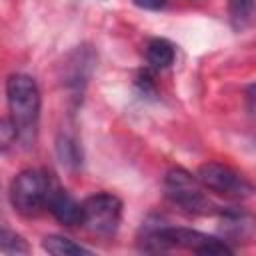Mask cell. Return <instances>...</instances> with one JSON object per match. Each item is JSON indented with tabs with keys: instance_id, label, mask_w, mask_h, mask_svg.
<instances>
[{
	"instance_id": "1",
	"label": "cell",
	"mask_w": 256,
	"mask_h": 256,
	"mask_svg": "<svg viewBox=\"0 0 256 256\" xmlns=\"http://www.w3.org/2000/svg\"><path fill=\"white\" fill-rule=\"evenodd\" d=\"M6 100L10 118L18 130V140L24 146H32L38 136L42 96L36 80L28 74L16 72L6 80Z\"/></svg>"
},
{
	"instance_id": "2",
	"label": "cell",
	"mask_w": 256,
	"mask_h": 256,
	"mask_svg": "<svg viewBox=\"0 0 256 256\" xmlns=\"http://www.w3.org/2000/svg\"><path fill=\"white\" fill-rule=\"evenodd\" d=\"M144 244L148 250L186 248L202 256L232 254V248L226 244V240L208 236L194 228H182V226H156L144 234Z\"/></svg>"
},
{
	"instance_id": "3",
	"label": "cell",
	"mask_w": 256,
	"mask_h": 256,
	"mask_svg": "<svg viewBox=\"0 0 256 256\" xmlns=\"http://www.w3.org/2000/svg\"><path fill=\"white\" fill-rule=\"evenodd\" d=\"M56 186L58 184L50 174L36 168H26L18 172L10 184V204L16 212L34 216L42 208H46V202Z\"/></svg>"
},
{
	"instance_id": "4",
	"label": "cell",
	"mask_w": 256,
	"mask_h": 256,
	"mask_svg": "<svg viewBox=\"0 0 256 256\" xmlns=\"http://www.w3.org/2000/svg\"><path fill=\"white\" fill-rule=\"evenodd\" d=\"M164 188H166L168 200L190 214L214 212V204L202 192L196 176H192L184 168H172L164 178Z\"/></svg>"
},
{
	"instance_id": "5",
	"label": "cell",
	"mask_w": 256,
	"mask_h": 256,
	"mask_svg": "<svg viewBox=\"0 0 256 256\" xmlns=\"http://www.w3.org/2000/svg\"><path fill=\"white\" fill-rule=\"evenodd\" d=\"M122 218V200L110 192H98L82 202V226L98 236H112Z\"/></svg>"
},
{
	"instance_id": "6",
	"label": "cell",
	"mask_w": 256,
	"mask_h": 256,
	"mask_svg": "<svg viewBox=\"0 0 256 256\" xmlns=\"http://www.w3.org/2000/svg\"><path fill=\"white\" fill-rule=\"evenodd\" d=\"M196 180L202 188L228 198H248L252 184L234 168L220 162H206L196 170Z\"/></svg>"
},
{
	"instance_id": "7",
	"label": "cell",
	"mask_w": 256,
	"mask_h": 256,
	"mask_svg": "<svg viewBox=\"0 0 256 256\" xmlns=\"http://www.w3.org/2000/svg\"><path fill=\"white\" fill-rule=\"evenodd\" d=\"M46 208L50 210V214L64 226H78L82 224V204L76 202L66 190L62 188H54L48 202H46Z\"/></svg>"
},
{
	"instance_id": "8",
	"label": "cell",
	"mask_w": 256,
	"mask_h": 256,
	"mask_svg": "<svg viewBox=\"0 0 256 256\" xmlns=\"http://www.w3.org/2000/svg\"><path fill=\"white\" fill-rule=\"evenodd\" d=\"M56 156L66 170H78L82 166V148L72 134L60 132L56 138Z\"/></svg>"
},
{
	"instance_id": "9",
	"label": "cell",
	"mask_w": 256,
	"mask_h": 256,
	"mask_svg": "<svg viewBox=\"0 0 256 256\" xmlns=\"http://www.w3.org/2000/svg\"><path fill=\"white\" fill-rule=\"evenodd\" d=\"M42 248L44 252L52 254V256H90L92 250L76 244L74 240L60 236V234H48L42 240Z\"/></svg>"
},
{
	"instance_id": "10",
	"label": "cell",
	"mask_w": 256,
	"mask_h": 256,
	"mask_svg": "<svg viewBox=\"0 0 256 256\" xmlns=\"http://www.w3.org/2000/svg\"><path fill=\"white\" fill-rule=\"evenodd\" d=\"M176 50L172 46V42L164 40V38H154L148 42L146 46V58L154 68H168L174 62Z\"/></svg>"
},
{
	"instance_id": "11",
	"label": "cell",
	"mask_w": 256,
	"mask_h": 256,
	"mask_svg": "<svg viewBox=\"0 0 256 256\" xmlns=\"http://www.w3.org/2000/svg\"><path fill=\"white\" fill-rule=\"evenodd\" d=\"M0 252H4V254H28L30 246L18 232H14L6 226H0Z\"/></svg>"
},
{
	"instance_id": "12",
	"label": "cell",
	"mask_w": 256,
	"mask_h": 256,
	"mask_svg": "<svg viewBox=\"0 0 256 256\" xmlns=\"http://www.w3.org/2000/svg\"><path fill=\"white\" fill-rule=\"evenodd\" d=\"M230 22L234 30H244L252 20V8L254 0H230Z\"/></svg>"
},
{
	"instance_id": "13",
	"label": "cell",
	"mask_w": 256,
	"mask_h": 256,
	"mask_svg": "<svg viewBox=\"0 0 256 256\" xmlns=\"http://www.w3.org/2000/svg\"><path fill=\"white\" fill-rule=\"evenodd\" d=\"M18 140V130L12 122V118H0V152H6L12 148Z\"/></svg>"
},
{
	"instance_id": "14",
	"label": "cell",
	"mask_w": 256,
	"mask_h": 256,
	"mask_svg": "<svg viewBox=\"0 0 256 256\" xmlns=\"http://www.w3.org/2000/svg\"><path fill=\"white\" fill-rule=\"evenodd\" d=\"M138 8H144V10H158L166 4V0H132Z\"/></svg>"
}]
</instances>
